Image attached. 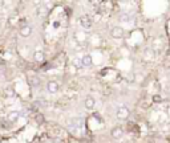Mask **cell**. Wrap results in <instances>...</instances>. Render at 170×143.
<instances>
[{
    "mask_svg": "<svg viewBox=\"0 0 170 143\" xmlns=\"http://www.w3.org/2000/svg\"><path fill=\"white\" fill-rule=\"evenodd\" d=\"M130 114V111H129V109L126 107V106H120V107L117 109V118L118 119H126L129 117Z\"/></svg>",
    "mask_w": 170,
    "mask_h": 143,
    "instance_id": "6da1fadb",
    "label": "cell"
},
{
    "mask_svg": "<svg viewBox=\"0 0 170 143\" xmlns=\"http://www.w3.org/2000/svg\"><path fill=\"white\" fill-rule=\"evenodd\" d=\"M110 35H112V37H114V39H122L124 35H125V32L121 27H114V28H112Z\"/></svg>",
    "mask_w": 170,
    "mask_h": 143,
    "instance_id": "7a4b0ae2",
    "label": "cell"
},
{
    "mask_svg": "<svg viewBox=\"0 0 170 143\" xmlns=\"http://www.w3.org/2000/svg\"><path fill=\"white\" fill-rule=\"evenodd\" d=\"M47 89H48V91L50 94H55L59 91V83H57L56 81H49L48 83H47Z\"/></svg>",
    "mask_w": 170,
    "mask_h": 143,
    "instance_id": "3957f363",
    "label": "cell"
},
{
    "mask_svg": "<svg viewBox=\"0 0 170 143\" xmlns=\"http://www.w3.org/2000/svg\"><path fill=\"white\" fill-rule=\"evenodd\" d=\"M31 33H32L31 25H23V27L20 28V36H23V37H29Z\"/></svg>",
    "mask_w": 170,
    "mask_h": 143,
    "instance_id": "277c9868",
    "label": "cell"
},
{
    "mask_svg": "<svg viewBox=\"0 0 170 143\" xmlns=\"http://www.w3.org/2000/svg\"><path fill=\"white\" fill-rule=\"evenodd\" d=\"M92 64H93V60H92V56H90V54H85V56H82V58H81L82 68H88Z\"/></svg>",
    "mask_w": 170,
    "mask_h": 143,
    "instance_id": "5b68a950",
    "label": "cell"
},
{
    "mask_svg": "<svg viewBox=\"0 0 170 143\" xmlns=\"http://www.w3.org/2000/svg\"><path fill=\"white\" fill-rule=\"evenodd\" d=\"M84 104H85V107L88 110H93V107H95V105H96V101L93 97H86Z\"/></svg>",
    "mask_w": 170,
    "mask_h": 143,
    "instance_id": "8992f818",
    "label": "cell"
},
{
    "mask_svg": "<svg viewBox=\"0 0 170 143\" xmlns=\"http://www.w3.org/2000/svg\"><path fill=\"white\" fill-rule=\"evenodd\" d=\"M112 137H113L114 139H118V138H121L122 135H124V130L121 129V127H114L113 130H112Z\"/></svg>",
    "mask_w": 170,
    "mask_h": 143,
    "instance_id": "52a82bcc",
    "label": "cell"
},
{
    "mask_svg": "<svg viewBox=\"0 0 170 143\" xmlns=\"http://www.w3.org/2000/svg\"><path fill=\"white\" fill-rule=\"evenodd\" d=\"M80 24H81L84 28H86V29H89L90 27H92V21H90V19H89L88 16H85V17H81V20H80Z\"/></svg>",
    "mask_w": 170,
    "mask_h": 143,
    "instance_id": "ba28073f",
    "label": "cell"
},
{
    "mask_svg": "<svg viewBox=\"0 0 170 143\" xmlns=\"http://www.w3.org/2000/svg\"><path fill=\"white\" fill-rule=\"evenodd\" d=\"M19 117H20V113L19 111H11L7 118H8L9 122H16V121L19 119Z\"/></svg>",
    "mask_w": 170,
    "mask_h": 143,
    "instance_id": "9c48e42d",
    "label": "cell"
},
{
    "mask_svg": "<svg viewBox=\"0 0 170 143\" xmlns=\"http://www.w3.org/2000/svg\"><path fill=\"white\" fill-rule=\"evenodd\" d=\"M33 57H35V60H36V61H39V62L44 61V58H45L44 52H43V50H36L35 54H33Z\"/></svg>",
    "mask_w": 170,
    "mask_h": 143,
    "instance_id": "30bf717a",
    "label": "cell"
},
{
    "mask_svg": "<svg viewBox=\"0 0 170 143\" xmlns=\"http://www.w3.org/2000/svg\"><path fill=\"white\" fill-rule=\"evenodd\" d=\"M120 19H121V21H124V23H130V21L133 20V17L130 16V15H128V13H122Z\"/></svg>",
    "mask_w": 170,
    "mask_h": 143,
    "instance_id": "8fae6325",
    "label": "cell"
},
{
    "mask_svg": "<svg viewBox=\"0 0 170 143\" xmlns=\"http://www.w3.org/2000/svg\"><path fill=\"white\" fill-rule=\"evenodd\" d=\"M29 81H31V85H33V86H39V85H40V80H39L37 77H31Z\"/></svg>",
    "mask_w": 170,
    "mask_h": 143,
    "instance_id": "7c38bea8",
    "label": "cell"
},
{
    "mask_svg": "<svg viewBox=\"0 0 170 143\" xmlns=\"http://www.w3.org/2000/svg\"><path fill=\"white\" fill-rule=\"evenodd\" d=\"M73 65L76 68H82V65H81V60H78V58H75L73 60Z\"/></svg>",
    "mask_w": 170,
    "mask_h": 143,
    "instance_id": "4fadbf2b",
    "label": "cell"
}]
</instances>
